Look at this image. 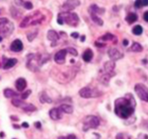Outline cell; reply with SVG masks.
I'll use <instances>...</instances> for the list:
<instances>
[{"label": "cell", "mask_w": 148, "mask_h": 139, "mask_svg": "<svg viewBox=\"0 0 148 139\" xmlns=\"http://www.w3.org/2000/svg\"><path fill=\"white\" fill-rule=\"evenodd\" d=\"M95 45H96V47H106V45H105V44H101V42H95Z\"/></svg>", "instance_id": "cell-38"}, {"label": "cell", "mask_w": 148, "mask_h": 139, "mask_svg": "<svg viewBox=\"0 0 148 139\" xmlns=\"http://www.w3.org/2000/svg\"><path fill=\"white\" fill-rule=\"evenodd\" d=\"M23 6L25 7L26 9H28V10H31V9L33 8V4L31 3V2H29V1L24 2V3H23Z\"/></svg>", "instance_id": "cell-34"}, {"label": "cell", "mask_w": 148, "mask_h": 139, "mask_svg": "<svg viewBox=\"0 0 148 139\" xmlns=\"http://www.w3.org/2000/svg\"><path fill=\"white\" fill-rule=\"evenodd\" d=\"M15 85L19 92H23V91L26 89V87H27V81L24 78H19L18 80L16 81Z\"/></svg>", "instance_id": "cell-14"}, {"label": "cell", "mask_w": 148, "mask_h": 139, "mask_svg": "<svg viewBox=\"0 0 148 139\" xmlns=\"http://www.w3.org/2000/svg\"><path fill=\"white\" fill-rule=\"evenodd\" d=\"M16 63H17V59H16V58L7 59L5 63L3 64V69H10L13 66H15Z\"/></svg>", "instance_id": "cell-19"}, {"label": "cell", "mask_w": 148, "mask_h": 139, "mask_svg": "<svg viewBox=\"0 0 148 139\" xmlns=\"http://www.w3.org/2000/svg\"><path fill=\"white\" fill-rule=\"evenodd\" d=\"M123 45H125V47H126V45H128V40H123Z\"/></svg>", "instance_id": "cell-46"}, {"label": "cell", "mask_w": 148, "mask_h": 139, "mask_svg": "<svg viewBox=\"0 0 148 139\" xmlns=\"http://www.w3.org/2000/svg\"><path fill=\"white\" fill-rule=\"evenodd\" d=\"M136 103L132 95L126 94L123 98H119L114 102V112L121 118L126 119L134 112Z\"/></svg>", "instance_id": "cell-1"}, {"label": "cell", "mask_w": 148, "mask_h": 139, "mask_svg": "<svg viewBox=\"0 0 148 139\" xmlns=\"http://www.w3.org/2000/svg\"><path fill=\"white\" fill-rule=\"evenodd\" d=\"M66 49H60L59 51H57L54 55V61L57 64H63L65 61V57H66Z\"/></svg>", "instance_id": "cell-8"}, {"label": "cell", "mask_w": 148, "mask_h": 139, "mask_svg": "<svg viewBox=\"0 0 148 139\" xmlns=\"http://www.w3.org/2000/svg\"><path fill=\"white\" fill-rule=\"evenodd\" d=\"M142 32H143V29L141 26H139V25L134 26L132 29V33H133V35H135V36H140L142 34Z\"/></svg>", "instance_id": "cell-28"}, {"label": "cell", "mask_w": 148, "mask_h": 139, "mask_svg": "<svg viewBox=\"0 0 148 139\" xmlns=\"http://www.w3.org/2000/svg\"><path fill=\"white\" fill-rule=\"evenodd\" d=\"M99 124H100V121L97 116H86L84 119V127H83V129H84L85 131H87L88 129H90V128L95 129L99 126Z\"/></svg>", "instance_id": "cell-4"}, {"label": "cell", "mask_w": 148, "mask_h": 139, "mask_svg": "<svg viewBox=\"0 0 148 139\" xmlns=\"http://www.w3.org/2000/svg\"><path fill=\"white\" fill-rule=\"evenodd\" d=\"M42 66L40 63V54L30 53L27 56V67L33 72H38L40 67Z\"/></svg>", "instance_id": "cell-3"}, {"label": "cell", "mask_w": 148, "mask_h": 139, "mask_svg": "<svg viewBox=\"0 0 148 139\" xmlns=\"http://www.w3.org/2000/svg\"><path fill=\"white\" fill-rule=\"evenodd\" d=\"M38 36V32L36 31V32H33V33H29L28 34V40H29V42H33L34 40V39H36V37Z\"/></svg>", "instance_id": "cell-32"}, {"label": "cell", "mask_w": 148, "mask_h": 139, "mask_svg": "<svg viewBox=\"0 0 148 139\" xmlns=\"http://www.w3.org/2000/svg\"><path fill=\"white\" fill-rule=\"evenodd\" d=\"M36 125H37L38 128H40V123H36Z\"/></svg>", "instance_id": "cell-48"}, {"label": "cell", "mask_w": 148, "mask_h": 139, "mask_svg": "<svg viewBox=\"0 0 148 139\" xmlns=\"http://www.w3.org/2000/svg\"><path fill=\"white\" fill-rule=\"evenodd\" d=\"M66 139H78V138L76 137V136L74 135V134H69L67 137H66Z\"/></svg>", "instance_id": "cell-39"}, {"label": "cell", "mask_w": 148, "mask_h": 139, "mask_svg": "<svg viewBox=\"0 0 148 139\" xmlns=\"http://www.w3.org/2000/svg\"><path fill=\"white\" fill-rule=\"evenodd\" d=\"M4 96H5L6 98H14L17 96V93L12 89H5L4 90Z\"/></svg>", "instance_id": "cell-26"}, {"label": "cell", "mask_w": 148, "mask_h": 139, "mask_svg": "<svg viewBox=\"0 0 148 139\" xmlns=\"http://www.w3.org/2000/svg\"><path fill=\"white\" fill-rule=\"evenodd\" d=\"M57 139H66V138H65V137H63V136H59V137L57 138Z\"/></svg>", "instance_id": "cell-52"}, {"label": "cell", "mask_w": 148, "mask_h": 139, "mask_svg": "<svg viewBox=\"0 0 148 139\" xmlns=\"http://www.w3.org/2000/svg\"><path fill=\"white\" fill-rule=\"evenodd\" d=\"M22 127L28 128V127H29V123H22Z\"/></svg>", "instance_id": "cell-45"}, {"label": "cell", "mask_w": 148, "mask_h": 139, "mask_svg": "<svg viewBox=\"0 0 148 139\" xmlns=\"http://www.w3.org/2000/svg\"><path fill=\"white\" fill-rule=\"evenodd\" d=\"M71 37L74 38V39H77V38L79 37V34H78V33H72V34H71Z\"/></svg>", "instance_id": "cell-41"}, {"label": "cell", "mask_w": 148, "mask_h": 139, "mask_svg": "<svg viewBox=\"0 0 148 139\" xmlns=\"http://www.w3.org/2000/svg\"><path fill=\"white\" fill-rule=\"evenodd\" d=\"M13 126H14V128H18V129L20 128V126H19V125H16V124H14Z\"/></svg>", "instance_id": "cell-50"}, {"label": "cell", "mask_w": 148, "mask_h": 139, "mask_svg": "<svg viewBox=\"0 0 148 139\" xmlns=\"http://www.w3.org/2000/svg\"><path fill=\"white\" fill-rule=\"evenodd\" d=\"M32 17H33V14L32 15H28V16H26L25 18H24V20L21 22L20 24V27L21 28H25V27H27V26L29 25V23H30V20L32 19Z\"/></svg>", "instance_id": "cell-27"}, {"label": "cell", "mask_w": 148, "mask_h": 139, "mask_svg": "<svg viewBox=\"0 0 148 139\" xmlns=\"http://www.w3.org/2000/svg\"><path fill=\"white\" fill-rule=\"evenodd\" d=\"M49 116L51 117L53 121H58V119L62 118V112L60 111V109H57V108H54V109H51L49 111Z\"/></svg>", "instance_id": "cell-11"}, {"label": "cell", "mask_w": 148, "mask_h": 139, "mask_svg": "<svg viewBox=\"0 0 148 139\" xmlns=\"http://www.w3.org/2000/svg\"><path fill=\"white\" fill-rule=\"evenodd\" d=\"M21 109H22L23 111H25V112H35L36 110H37V108H36L34 105H32V104L23 103V105L21 106Z\"/></svg>", "instance_id": "cell-21"}, {"label": "cell", "mask_w": 148, "mask_h": 139, "mask_svg": "<svg viewBox=\"0 0 148 139\" xmlns=\"http://www.w3.org/2000/svg\"><path fill=\"white\" fill-rule=\"evenodd\" d=\"M7 23H9V20L7 18H0V25H5Z\"/></svg>", "instance_id": "cell-36"}, {"label": "cell", "mask_w": 148, "mask_h": 139, "mask_svg": "<svg viewBox=\"0 0 148 139\" xmlns=\"http://www.w3.org/2000/svg\"><path fill=\"white\" fill-rule=\"evenodd\" d=\"M66 52H69V53H70L71 55H73V56H77L78 55L77 50H76L75 49H73V47H68V49H66Z\"/></svg>", "instance_id": "cell-33"}, {"label": "cell", "mask_w": 148, "mask_h": 139, "mask_svg": "<svg viewBox=\"0 0 148 139\" xmlns=\"http://www.w3.org/2000/svg\"><path fill=\"white\" fill-rule=\"evenodd\" d=\"M100 40H104V42H107V40H114V36L112 35L110 33H107L106 35H104L101 39H99Z\"/></svg>", "instance_id": "cell-30"}, {"label": "cell", "mask_w": 148, "mask_h": 139, "mask_svg": "<svg viewBox=\"0 0 148 139\" xmlns=\"http://www.w3.org/2000/svg\"><path fill=\"white\" fill-rule=\"evenodd\" d=\"M60 111L62 112H65V114H72L73 112V107L70 106V105H66V104H63L59 107Z\"/></svg>", "instance_id": "cell-22"}, {"label": "cell", "mask_w": 148, "mask_h": 139, "mask_svg": "<svg viewBox=\"0 0 148 139\" xmlns=\"http://www.w3.org/2000/svg\"><path fill=\"white\" fill-rule=\"evenodd\" d=\"M114 67H116V63L113 60L107 61L106 63L104 64V69L106 71V73H113Z\"/></svg>", "instance_id": "cell-15"}, {"label": "cell", "mask_w": 148, "mask_h": 139, "mask_svg": "<svg viewBox=\"0 0 148 139\" xmlns=\"http://www.w3.org/2000/svg\"><path fill=\"white\" fill-rule=\"evenodd\" d=\"M47 40H49L51 42H52V45H56V42L59 40V36L56 31L53 30H49L47 31Z\"/></svg>", "instance_id": "cell-13"}, {"label": "cell", "mask_w": 148, "mask_h": 139, "mask_svg": "<svg viewBox=\"0 0 148 139\" xmlns=\"http://www.w3.org/2000/svg\"><path fill=\"white\" fill-rule=\"evenodd\" d=\"M23 101L18 99V98H15V99L12 100V105H13L14 107H17V108H21V106L23 105Z\"/></svg>", "instance_id": "cell-31"}, {"label": "cell", "mask_w": 148, "mask_h": 139, "mask_svg": "<svg viewBox=\"0 0 148 139\" xmlns=\"http://www.w3.org/2000/svg\"><path fill=\"white\" fill-rule=\"evenodd\" d=\"M10 13H11V15L14 17V18H19L20 15H21V12H19L18 9L15 8V7H13V6L10 8Z\"/></svg>", "instance_id": "cell-29"}, {"label": "cell", "mask_w": 148, "mask_h": 139, "mask_svg": "<svg viewBox=\"0 0 148 139\" xmlns=\"http://www.w3.org/2000/svg\"><path fill=\"white\" fill-rule=\"evenodd\" d=\"M108 54H109V57L111 58V60L113 61H116L119 59L123 58V53L121 51H119L116 49H110L109 51H108Z\"/></svg>", "instance_id": "cell-9"}, {"label": "cell", "mask_w": 148, "mask_h": 139, "mask_svg": "<svg viewBox=\"0 0 148 139\" xmlns=\"http://www.w3.org/2000/svg\"><path fill=\"white\" fill-rule=\"evenodd\" d=\"M11 118L13 119V121H19V117H17V116H12Z\"/></svg>", "instance_id": "cell-47"}, {"label": "cell", "mask_w": 148, "mask_h": 139, "mask_svg": "<svg viewBox=\"0 0 148 139\" xmlns=\"http://www.w3.org/2000/svg\"><path fill=\"white\" fill-rule=\"evenodd\" d=\"M10 49L14 52H19L23 49V42L20 40H15L10 45Z\"/></svg>", "instance_id": "cell-12"}, {"label": "cell", "mask_w": 148, "mask_h": 139, "mask_svg": "<svg viewBox=\"0 0 148 139\" xmlns=\"http://www.w3.org/2000/svg\"><path fill=\"white\" fill-rule=\"evenodd\" d=\"M2 42V37H0V42Z\"/></svg>", "instance_id": "cell-53"}, {"label": "cell", "mask_w": 148, "mask_h": 139, "mask_svg": "<svg viewBox=\"0 0 148 139\" xmlns=\"http://www.w3.org/2000/svg\"><path fill=\"white\" fill-rule=\"evenodd\" d=\"M134 91L140 100L148 103V88L146 86L143 84H136L134 87Z\"/></svg>", "instance_id": "cell-6"}, {"label": "cell", "mask_w": 148, "mask_h": 139, "mask_svg": "<svg viewBox=\"0 0 148 139\" xmlns=\"http://www.w3.org/2000/svg\"><path fill=\"white\" fill-rule=\"evenodd\" d=\"M125 20H126V22H127V23L132 24V23H134L135 21L137 20V15H136V14H134V13H130L127 16H126Z\"/></svg>", "instance_id": "cell-24"}, {"label": "cell", "mask_w": 148, "mask_h": 139, "mask_svg": "<svg viewBox=\"0 0 148 139\" xmlns=\"http://www.w3.org/2000/svg\"><path fill=\"white\" fill-rule=\"evenodd\" d=\"M102 93L99 92L96 89H91L89 87H84L79 91L80 97L84 98V99H89V98H96L101 96Z\"/></svg>", "instance_id": "cell-5"}, {"label": "cell", "mask_w": 148, "mask_h": 139, "mask_svg": "<svg viewBox=\"0 0 148 139\" xmlns=\"http://www.w3.org/2000/svg\"><path fill=\"white\" fill-rule=\"evenodd\" d=\"M57 23L59 25H63L65 23L69 26L76 27L79 23V17L77 14L71 13V12H61L57 16Z\"/></svg>", "instance_id": "cell-2"}, {"label": "cell", "mask_w": 148, "mask_h": 139, "mask_svg": "<svg viewBox=\"0 0 148 139\" xmlns=\"http://www.w3.org/2000/svg\"><path fill=\"white\" fill-rule=\"evenodd\" d=\"M0 137H4V133L3 132H0Z\"/></svg>", "instance_id": "cell-51"}, {"label": "cell", "mask_w": 148, "mask_h": 139, "mask_svg": "<svg viewBox=\"0 0 148 139\" xmlns=\"http://www.w3.org/2000/svg\"><path fill=\"white\" fill-rule=\"evenodd\" d=\"M14 30V25L12 23H7L5 25H0V33L4 34L5 36H8Z\"/></svg>", "instance_id": "cell-10"}, {"label": "cell", "mask_w": 148, "mask_h": 139, "mask_svg": "<svg viewBox=\"0 0 148 139\" xmlns=\"http://www.w3.org/2000/svg\"><path fill=\"white\" fill-rule=\"evenodd\" d=\"M40 102L42 103V104H51L52 100L47 95L46 92H42L40 94Z\"/></svg>", "instance_id": "cell-18"}, {"label": "cell", "mask_w": 148, "mask_h": 139, "mask_svg": "<svg viewBox=\"0 0 148 139\" xmlns=\"http://www.w3.org/2000/svg\"><path fill=\"white\" fill-rule=\"evenodd\" d=\"M85 40V36H82V37H81V42H84Z\"/></svg>", "instance_id": "cell-49"}, {"label": "cell", "mask_w": 148, "mask_h": 139, "mask_svg": "<svg viewBox=\"0 0 148 139\" xmlns=\"http://www.w3.org/2000/svg\"><path fill=\"white\" fill-rule=\"evenodd\" d=\"M15 3L17 4L18 6H22L23 5V3L24 2L22 1V0H15Z\"/></svg>", "instance_id": "cell-40"}, {"label": "cell", "mask_w": 148, "mask_h": 139, "mask_svg": "<svg viewBox=\"0 0 148 139\" xmlns=\"http://www.w3.org/2000/svg\"><path fill=\"white\" fill-rule=\"evenodd\" d=\"M143 18H144V20L146 21V22H148V11L144 13V16H143Z\"/></svg>", "instance_id": "cell-42"}, {"label": "cell", "mask_w": 148, "mask_h": 139, "mask_svg": "<svg viewBox=\"0 0 148 139\" xmlns=\"http://www.w3.org/2000/svg\"><path fill=\"white\" fill-rule=\"evenodd\" d=\"M14 139H15V138H14Z\"/></svg>", "instance_id": "cell-54"}, {"label": "cell", "mask_w": 148, "mask_h": 139, "mask_svg": "<svg viewBox=\"0 0 148 139\" xmlns=\"http://www.w3.org/2000/svg\"><path fill=\"white\" fill-rule=\"evenodd\" d=\"M30 94H31V91H30V90H28L26 93H23V94H22V99H23V100L27 99V98L29 97V95H30Z\"/></svg>", "instance_id": "cell-37"}, {"label": "cell", "mask_w": 148, "mask_h": 139, "mask_svg": "<svg viewBox=\"0 0 148 139\" xmlns=\"http://www.w3.org/2000/svg\"><path fill=\"white\" fill-rule=\"evenodd\" d=\"M143 6H148V0H141Z\"/></svg>", "instance_id": "cell-44"}, {"label": "cell", "mask_w": 148, "mask_h": 139, "mask_svg": "<svg viewBox=\"0 0 148 139\" xmlns=\"http://www.w3.org/2000/svg\"><path fill=\"white\" fill-rule=\"evenodd\" d=\"M130 50L133 52H141L143 50V47H141V45H139L138 42H134L130 47Z\"/></svg>", "instance_id": "cell-25"}, {"label": "cell", "mask_w": 148, "mask_h": 139, "mask_svg": "<svg viewBox=\"0 0 148 139\" xmlns=\"http://www.w3.org/2000/svg\"><path fill=\"white\" fill-rule=\"evenodd\" d=\"M82 58H83V60L86 61V62L91 61L92 58H93V51L90 49H86L82 54Z\"/></svg>", "instance_id": "cell-17"}, {"label": "cell", "mask_w": 148, "mask_h": 139, "mask_svg": "<svg viewBox=\"0 0 148 139\" xmlns=\"http://www.w3.org/2000/svg\"><path fill=\"white\" fill-rule=\"evenodd\" d=\"M134 6H135V8H137V9L141 8V7L143 6V5H142V1H141V0H135Z\"/></svg>", "instance_id": "cell-35"}, {"label": "cell", "mask_w": 148, "mask_h": 139, "mask_svg": "<svg viewBox=\"0 0 148 139\" xmlns=\"http://www.w3.org/2000/svg\"><path fill=\"white\" fill-rule=\"evenodd\" d=\"M90 12H93V13L95 14H103L105 13V9L104 8H99L97 5H95V4H93V5L90 6Z\"/></svg>", "instance_id": "cell-23"}, {"label": "cell", "mask_w": 148, "mask_h": 139, "mask_svg": "<svg viewBox=\"0 0 148 139\" xmlns=\"http://www.w3.org/2000/svg\"><path fill=\"white\" fill-rule=\"evenodd\" d=\"M80 5L79 0H66V2L61 7L62 12H70Z\"/></svg>", "instance_id": "cell-7"}, {"label": "cell", "mask_w": 148, "mask_h": 139, "mask_svg": "<svg viewBox=\"0 0 148 139\" xmlns=\"http://www.w3.org/2000/svg\"><path fill=\"white\" fill-rule=\"evenodd\" d=\"M114 73H105L103 74V75L100 77V82L102 84H104V85H109L110 83V80H111V77L112 76H114Z\"/></svg>", "instance_id": "cell-16"}, {"label": "cell", "mask_w": 148, "mask_h": 139, "mask_svg": "<svg viewBox=\"0 0 148 139\" xmlns=\"http://www.w3.org/2000/svg\"><path fill=\"white\" fill-rule=\"evenodd\" d=\"M116 138V139H125V137H123V134H121V133L118 134Z\"/></svg>", "instance_id": "cell-43"}, {"label": "cell", "mask_w": 148, "mask_h": 139, "mask_svg": "<svg viewBox=\"0 0 148 139\" xmlns=\"http://www.w3.org/2000/svg\"><path fill=\"white\" fill-rule=\"evenodd\" d=\"M90 16H91V19L93 20V22L96 23L97 25H99V26L104 25V21H103L102 19L97 15V14L93 13V12H90Z\"/></svg>", "instance_id": "cell-20"}]
</instances>
